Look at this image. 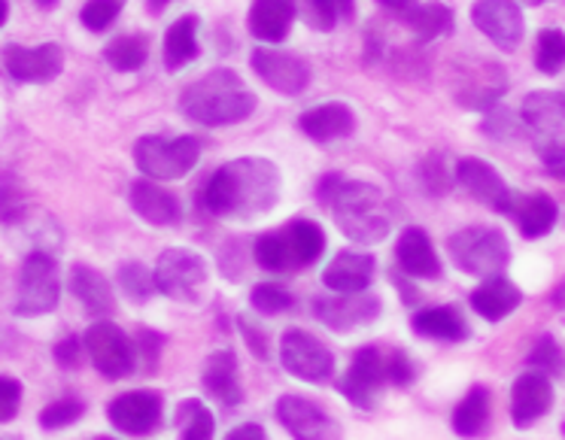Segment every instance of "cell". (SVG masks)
I'll return each mask as SVG.
<instances>
[{
	"label": "cell",
	"mask_w": 565,
	"mask_h": 440,
	"mask_svg": "<svg viewBox=\"0 0 565 440\" xmlns=\"http://www.w3.org/2000/svg\"><path fill=\"white\" fill-rule=\"evenodd\" d=\"M563 434H565V422H563Z\"/></svg>",
	"instance_id": "57"
},
{
	"label": "cell",
	"mask_w": 565,
	"mask_h": 440,
	"mask_svg": "<svg viewBox=\"0 0 565 440\" xmlns=\"http://www.w3.org/2000/svg\"><path fill=\"white\" fill-rule=\"evenodd\" d=\"M177 426H180V440H213V414L198 398L180 404L177 410Z\"/></svg>",
	"instance_id": "37"
},
{
	"label": "cell",
	"mask_w": 565,
	"mask_h": 440,
	"mask_svg": "<svg viewBox=\"0 0 565 440\" xmlns=\"http://www.w3.org/2000/svg\"><path fill=\"white\" fill-rule=\"evenodd\" d=\"M198 58V15L177 19L164 34V64L168 71H180Z\"/></svg>",
	"instance_id": "32"
},
{
	"label": "cell",
	"mask_w": 565,
	"mask_h": 440,
	"mask_svg": "<svg viewBox=\"0 0 565 440\" xmlns=\"http://www.w3.org/2000/svg\"><path fill=\"white\" fill-rule=\"evenodd\" d=\"M147 55H149L147 37H137V34L113 40L110 46H107V52H104L107 64L116 67V71H122V74L140 71V67L147 64Z\"/></svg>",
	"instance_id": "36"
},
{
	"label": "cell",
	"mask_w": 565,
	"mask_h": 440,
	"mask_svg": "<svg viewBox=\"0 0 565 440\" xmlns=\"http://www.w3.org/2000/svg\"><path fill=\"white\" fill-rule=\"evenodd\" d=\"M7 15H10V3H7V0H0V25L7 22Z\"/></svg>",
	"instance_id": "53"
},
{
	"label": "cell",
	"mask_w": 565,
	"mask_h": 440,
	"mask_svg": "<svg viewBox=\"0 0 565 440\" xmlns=\"http://www.w3.org/2000/svg\"><path fill=\"white\" fill-rule=\"evenodd\" d=\"M107 416H110V422L122 434L143 438V434H149L152 428L159 426L161 398L152 395V391H125L116 401H110Z\"/></svg>",
	"instance_id": "20"
},
{
	"label": "cell",
	"mask_w": 565,
	"mask_h": 440,
	"mask_svg": "<svg viewBox=\"0 0 565 440\" xmlns=\"http://www.w3.org/2000/svg\"><path fill=\"white\" fill-rule=\"evenodd\" d=\"M296 22V0H253L249 31L262 43H282Z\"/></svg>",
	"instance_id": "24"
},
{
	"label": "cell",
	"mask_w": 565,
	"mask_h": 440,
	"mask_svg": "<svg viewBox=\"0 0 565 440\" xmlns=\"http://www.w3.org/2000/svg\"><path fill=\"white\" fill-rule=\"evenodd\" d=\"M62 298V280H58V265L50 253H31L19 273V298H15V313L19 316H43L58 307Z\"/></svg>",
	"instance_id": "7"
},
{
	"label": "cell",
	"mask_w": 565,
	"mask_h": 440,
	"mask_svg": "<svg viewBox=\"0 0 565 440\" xmlns=\"http://www.w3.org/2000/svg\"><path fill=\"white\" fill-rule=\"evenodd\" d=\"M180 110L192 122L222 128V125L244 122L256 110V95L244 86V79L234 71H210L198 83L185 88L180 98Z\"/></svg>",
	"instance_id": "2"
},
{
	"label": "cell",
	"mask_w": 565,
	"mask_h": 440,
	"mask_svg": "<svg viewBox=\"0 0 565 440\" xmlns=\"http://www.w3.org/2000/svg\"><path fill=\"white\" fill-rule=\"evenodd\" d=\"M338 228L353 240V244H381L393 228V213L377 185L356 183V180H338L334 192L329 195Z\"/></svg>",
	"instance_id": "3"
},
{
	"label": "cell",
	"mask_w": 565,
	"mask_h": 440,
	"mask_svg": "<svg viewBox=\"0 0 565 440\" xmlns=\"http://www.w3.org/2000/svg\"><path fill=\"white\" fill-rule=\"evenodd\" d=\"M256 261L268 270H296V256L286 237V228L280 232L262 234L256 240Z\"/></svg>",
	"instance_id": "35"
},
{
	"label": "cell",
	"mask_w": 565,
	"mask_h": 440,
	"mask_svg": "<svg viewBox=\"0 0 565 440\" xmlns=\"http://www.w3.org/2000/svg\"><path fill=\"white\" fill-rule=\"evenodd\" d=\"M156 289L173 301H198L207 282V261L192 249H164L156 261Z\"/></svg>",
	"instance_id": "8"
},
{
	"label": "cell",
	"mask_w": 565,
	"mask_h": 440,
	"mask_svg": "<svg viewBox=\"0 0 565 440\" xmlns=\"http://www.w3.org/2000/svg\"><path fill=\"white\" fill-rule=\"evenodd\" d=\"M201 159L195 137H140L135 143V161L149 180H183Z\"/></svg>",
	"instance_id": "6"
},
{
	"label": "cell",
	"mask_w": 565,
	"mask_h": 440,
	"mask_svg": "<svg viewBox=\"0 0 565 440\" xmlns=\"http://www.w3.org/2000/svg\"><path fill=\"white\" fill-rule=\"evenodd\" d=\"M122 7L125 0H88L86 7H83V13H79V19H83V25L88 31L100 34V31H107L116 22V15L122 13Z\"/></svg>",
	"instance_id": "43"
},
{
	"label": "cell",
	"mask_w": 565,
	"mask_h": 440,
	"mask_svg": "<svg viewBox=\"0 0 565 440\" xmlns=\"http://www.w3.org/2000/svg\"><path fill=\"white\" fill-rule=\"evenodd\" d=\"M456 180L466 189L468 195L480 201L483 207L495 210V213H508L511 201H514V192L508 189L499 171L492 168L490 161L483 159H462L456 164Z\"/></svg>",
	"instance_id": "17"
},
{
	"label": "cell",
	"mask_w": 565,
	"mask_h": 440,
	"mask_svg": "<svg viewBox=\"0 0 565 440\" xmlns=\"http://www.w3.org/2000/svg\"><path fill=\"white\" fill-rule=\"evenodd\" d=\"M168 3H173V0H149V10H152V13H161Z\"/></svg>",
	"instance_id": "52"
},
{
	"label": "cell",
	"mask_w": 565,
	"mask_h": 440,
	"mask_svg": "<svg viewBox=\"0 0 565 440\" xmlns=\"http://www.w3.org/2000/svg\"><path fill=\"white\" fill-rule=\"evenodd\" d=\"M40 7H46V10H50V7H55V3H58V0H38Z\"/></svg>",
	"instance_id": "54"
},
{
	"label": "cell",
	"mask_w": 565,
	"mask_h": 440,
	"mask_svg": "<svg viewBox=\"0 0 565 440\" xmlns=\"http://www.w3.org/2000/svg\"><path fill=\"white\" fill-rule=\"evenodd\" d=\"M3 64L15 83H31L43 86L62 74L64 50L58 43H43V46H7Z\"/></svg>",
	"instance_id": "16"
},
{
	"label": "cell",
	"mask_w": 565,
	"mask_h": 440,
	"mask_svg": "<svg viewBox=\"0 0 565 440\" xmlns=\"http://www.w3.org/2000/svg\"><path fill=\"white\" fill-rule=\"evenodd\" d=\"M86 350L92 355V365L98 367L107 379H122L135 371V350L131 341L125 337L119 325L107 319L92 322L86 331Z\"/></svg>",
	"instance_id": "11"
},
{
	"label": "cell",
	"mask_w": 565,
	"mask_h": 440,
	"mask_svg": "<svg viewBox=\"0 0 565 440\" xmlns=\"http://www.w3.org/2000/svg\"><path fill=\"white\" fill-rule=\"evenodd\" d=\"M353 15V0H308V19L317 31H332L341 19Z\"/></svg>",
	"instance_id": "40"
},
{
	"label": "cell",
	"mask_w": 565,
	"mask_h": 440,
	"mask_svg": "<svg viewBox=\"0 0 565 440\" xmlns=\"http://www.w3.org/2000/svg\"><path fill=\"white\" fill-rule=\"evenodd\" d=\"M22 404V383L13 377H0V422H10Z\"/></svg>",
	"instance_id": "45"
},
{
	"label": "cell",
	"mask_w": 565,
	"mask_h": 440,
	"mask_svg": "<svg viewBox=\"0 0 565 440\" xmlns=\"http://www.w3.org/2000/svg\"><path fill=\"white\" fill-rule=\"evenodd\" d=\"M381 7H386V10H393V13L405 15L407 10H414L417 7V0H377Z\"/></svg>",
	"instance_id": "51"
},
{
	"label": "cell",
	"mask_w": 565,
	"mask_h": 440,
	"mask_svg": "<svg viewBox=\"0 0 565 440\" xmlns=\"http://www.w3.org/2000/svg\"><path fill=\"white\" fill-rule=\"evenodd\" d=\"M508 216H514L516 228H520L523 237L535 240V237H544V234L553 232V225L559 219V207L544 192H532V195H516L514 192Z\"/></svg>",
	"instance_id": "23"
},
{
	"label": "cell",
	"mask_w": 565,
	"mask_h": 440,
	"mask_svg": "<svg viewBox=\"0 0 565 440\" xmlns=\"http://www.w3.org/2000/svg\"><path fill=\"white\" fill-rule=\"evenodd\" d=\"M253 71L256 76L280 95H301L310 83V67L296 55L277 50L253 52Z\"/></svg>",
	"instance_id": "18"
},
{
	"label": "cell",
	"mask_w": 565,
	"mask_h": 440,
	"mask_svg": "<svg viewBox=\"0 0 565 440\" xmlns=\"http://www.w3.org/2000/svg\"><path fill=\"white\" fill-rule=\"evenodd\" d=\"M286 237H289L292 256H296V268L313 265L326 249V234L317 222L310 219H296L292 225H286Z\"/></svg>",
	"instance_id": "34"
},
{
	"label": "cell",
	"mask_w": 565,
	"mask_h": 440,
	"mask_svg": "<svg viewBox=\"0 0 565 440\" xmlns=\"http://www.w3.org/2000/svg\"><path fill=\"white\" fill-rule=\"evenodd\" d=\"M454 79V95L466 110H492L508 88V76H504L502 67L495 62H487V58L459 62Z\"/></svg>",
	"instance_id": "9"
},
{
	"label": "cell",
	"mask_w": 565,
	"mask_h": 440,
	"mask_svg": "<svg viewBox=\"0 0 565 440\" xmlns=\"http://www.w3.org/2000/svg\"><path fill=\"white\" fill-rule=\"evenodd\" d=\"M225 440H268V434H265V428L256 426V422H246V426L232 428Z\"/></svg>",
	"instance_id": "49"
},
{
	"label": "cell",
	"mask_w": 565,
	"mask_h": 440,
	"mask_svg": "<svg viewBox=\"0 0 565 440\" xmlns=\"http://www.w3.org/2000/svg\"><path fill=\"white\" fill-rule=\"evenodd\" d=\"M119 286H122V292L135 301V304H147L152 292H156V280H152V273H149L143 265H137V261H128L119 268Z\"/></svg>",
	"instance_id": "39"
},
{
	"label": "cell",
	"mask_w": 565,
	"mask_h": 440,
	"mask_svg": "<svg viewBox=\"0 0 565 440\" xmlns=\"http://www.w3.org/2000/svg\"><path fill=\"white\" fill-rule=\"evenodd\" d=\"M244 331H246V343H249V350L258 355V358H268V343H265V337H258L256 331L249 329L244 322Z\"/></svg>",
	"instance_id": "50"
},
{
	"label": "cell",
	"mask_w": 565,
	"mask_h": 440,
	"mask_svg": "<svg viewBox=\"0 0 565 440\" xmlns=\"http://www.w3.org/2000/svg\"><path fill=\"white\" fill-rule=\"evenodd\" d=\"M313 313L326 329L332 331H353L362 325H371L381 316V301L377 294L359 292V294H320L313 298Z\"/></svg>",
	"instance_id": "13"
},
{
	"label": "cell",
	"mask_w": 565,
	"mask_h": 440,
	"mask_svg": "<svg viewBox=\"0 0 565 440\" xmlns=\"http://www.w3.org/2000/svg\"><path fill=\"white\" fill-rule=\"evenodd\" d=\"M301 131L320 143L329 140H341L356 131V116L347 104H322L317 110H310L301 116Z\"/></svg>",
	"instance_id": "28"
},
{
	"label": "cell",
	"mask_w": 565,
	"mask_h": 440,
	"mask_svg": "<svg viewBox=\"0 0 565 440\" xmlns=\"http://www.w3.org/2000/svg\"><path fill=\"white\" fill-rule=\"evenodd\" d=\"M523 128L532 147L544 161V171L565 161V95L559 92H532L523 100Z\"/></svg>",
	"instance_id": "4"
},
{
	"label": "cell",
	"mask_w": 565,
	"mask_h": 440,
	"mask_svg": "<svg viewBox=\"0 0 565 440\" xmlns=\"http://www.w3.org/2000/svg\"><path fill=\"white\" fill-rule=\"evenodd\" d=\"M249 304L256 313H265V316H277V313H286L292 307V294L286 292L277 282H262L249 294Z\"/></svg>",
	"instance_id": "41"
},
{
	"label": "cell",
	"mask_w": 565,
	"mask_h": 440,
	"mask_svg": "<svg viewBox=\"0 0 565 440\" xmlns=\"http://www.w3.org/2000/svg\"><path fill=\"white\" fill-rule=\"evenodd\" d=\"M520 304H523V292L511 280H504V277H487V282H480L478 289L471 292V307L487 322H502Z\"/></svg>",
	"instance_id": "26"
},
{
	"label": "cell",
	"mask_w": 565,
	"mask_h": 440,
	"mask_svg": "<svg viewBox=\"0 0 565 440\" xmlns=\"http://www.w3.org/2000/svg\"><path fill=\"white\" fill-rule=\"evenodd\" d=\"M204 389L225 407L241 404L244 391H241V379H237V358L228 350H220L207 358L204 367Z\"/></svg>",
	"instance_id": "30"
},
{
	"label": "cell",
	"mask_w": 565,
	"mask_h": 440,
	"mask_svg": "<svg viewBox=\"0 0 565 440\" xmlns=\"http://www.w3.org/2000/svg\"><path fill=\"white\" fill-rule=\"evenodd\" d=\"M131 207L143 222L164 228V225H177L180 222V201L164 192L161 185L149 183V180H137L131 185Z\"/></svg>",
	"instance_id": "25"
},
{
	"label": "cell",
	"mask_w": 565,
	"mask_h": 440,
	"mask_svg": "<svg viewBox=\"0 0 565 440\" xmlns=\"http://www.w3.org/2000/svg\"><path fill=\"white\" fill-rule=\"evenodd\" d=\"M395 258L411 277H419V280H438L441 277V258H438L429 234L423 228H405L402 232L398 244H395Z\"/></svg>",
	"instance_id": "22"
},
{
	"label": "cell",
	"mask_w": 565,
	"mask_h": 440,
	"mask_svg": "<svg viewBox=\"0 0 565 440\" xmlns=\"http://www.w3.org/2000/svg\"><path fill=\"white\" fill-rule=\"evenodd\" d=\"M71 292L76 294V301L86 307L92 316H110L116 310V298L107 277L100 270L88 268V265H74L71 270Z\"/></svg>",
	"instance_id": "27"
},
{
	"label": "cell",
	"mask_w": 565,
	"mask_h": 440,
	"mask_svg": "<svg viewBox=\"0 0 565 440\" xmlns=\"http://www.w3.org/2000/svg\"><path fill=\"white\" fill-rule=\"evenodd\" d=\"M490 422V389L471 386L454 410V431L459 438H478Z\"/></svg>",
	"instance_id": "33"
},
{
	"label": "cell",
	"mask_w": 565,
	"mask_h": 440,
	"mask_svg": "<svg viewBox=\"0 0 565 440\" xmlns=\"http://www.w3.org/2000/svg\"><path fill=\"white\" fill-rule=\"evenodd\" d=\"M204 207L213 216L249 222L268 213L280 197V171L268 159H237L222 164L204 185Z\"/></svg>",
	"instance_id": "1"
},
{
	"label": "cell",
	"mask_w": 565,
	"mask_h": 440,
	"mask_svg": "<svg viewBox=\"0 0 565 440\" xmlns=\"http://www.w3.org/2000/svg\"><path fill=\"white\" fill-rule=\"evenodd\" d=\"M405 25L419 43H431V40L444 37L454 31V10L447 3L429 0V3H417L414 10L405 13Z\"/></svg>",
	"instance_id": "31"
},
{
	"label": "cell",
	"mask_w": 565,
	"mask_h": 440,
	"mask_svg": "<svg viewBox=\"0 0 565 440\" xmlns=\"http://www.w3.org/2000/svg\"><path fill=\"white\" fill-rule=\"evenodd\" d=\"M0 440H19V438H0Z\"/></svg>",
	"instance_id": "55"
},
{
	"label": "cell",
	"mask_w": 565,
	"mask_h": 440,
	"mask_svg": "<svg viewBox=\"0 0 565 440\" xmlns=\"http://www.w3.org/2000/svg\"><path fill=\"white\" fill-rule=\"evenodd\" d=\"M411 325H414L419 337H431V341L459 343L471 334L466 316L456 307H429V310H419Z\"/></svg>",
	"instance_id": "29"
},
{
	"label": "cell",
	"mask_w": 565,
	"mask_h": 440,
	"mask_svg": "<svg viewBox=\"0 0 565 440\" xmlns=\"http://www.w3.org/2000/svg\"><path fill=\"white\" fill-rule=\"evenodd\" d=\"M277 419L280 426L296 440H341L344 431L332 416L322 410L320 404L298 398V395H282L277 401Z\"/></svg>",
	"instance_id": "14"
},
{
	"label": "cell",
	"mask_w": 565,
	"mask_h": 440,
	"mask_svg": "<svg viewBox=\"0 0 565 440\" xmlns=\"http://www.w3.org/2000/svg\"><path fill=\"white\" fill-rule=\"evenodd\" d=\"M280 362L292 377L305 379V383H326L334 374L332 350L320 337H313L310 331L301 329H292L282 334Z\"/></svg>",
	"instance_id": "10"
},
{
	"label": "cell",
	"mask_w": 565,
	"mask_h": 440,
	"mask_svg": "<svg viewBox=\"0 0 565 440\" xmlns=\"http://www.w3.org/2000/svg\"><path fill=\"white\" fill-rule=\"evenodd\" d=\"M535 67L541 74L556 76L565 67V34L559 28H544L535 43Z\"/></svg>",
	"instance_id": "38"
},
{
	"label": "cell",
	"mask_w": 565,
	"mask_h": 440,
	"mask_svg": "<svg viewBox=\"0 0 565 440\" xmlns=\"http://www.w3.org/2000/svg\"><path fill=\"white\" fill-rule=\"evenodd\" d=\"M529 367L532 371H541V374H563L565 371V355L559 350V343L553 341L551 334H544L539 343H535V350L529 353Z\"/></svg>",
	"instance_id": "42"
},
{
	"label": "cell",
	"mask_w": 565,
	"mask_h": 440,
	"mask_svg": "<svg viewBox=\"0 0 565 440\" xmlns=\"http://www.w3.org/2000/svg\"><path fill=\"white\" fill-rule=\"evenodd\" d=\"M95 440H113V438H95Z\"/></svg>",
	"instance_id": "56"
},
{
	"label": "cell",
	"mask_w": 565,
	"mask_h": 440,
	"mask_svg": "<svg viewBox=\"0 0 565 440\" xmlns=\"http://www.w3.org/2000/svg\"><path fill=\"white\" fill-rule=\"evenodd\" d=\"M55 362L62 367L79 365V341H76V337H64V341L55 346Z\"/></svg>",
	"instance_id": "48"
},
{
	"label": "cell",
	"mask_w": 565,
	"mask_h": 440,
	"mask_svg": "<svg viewBox=\"0 0 565 440\" xmlns=\"http://www.w3.org/2000/svg\"><path fill=\"white\" fill-rule=\"evenodd\" d=\"M83 414H86V407H83V404L74 401V398H64V401L50 404V407L40 414V426L50 428V431H55V428H67V426H74V422H79Z\"/></svg>",
	"instance_id": "44"
},
{
	"label": "cell",
	"mask_w": 565,
	"mask_h": 440,
	"mask_svg": "<svg viewBox=\"0 0 565 440\" xmlns=\"http://www.w3.org/2000/svg\"><path fill=\"white\" fill-rule=\"evenodd\" d=\"M371 280H374V258L369 253H338L329 261V268L322 270V282L329 292L338 294H359L369 292Z\"/></svg>",
	"instance_id": "21"
},
{
	"label": "cell",
	"mask_w": 565,
	"mask_h": 440,
	"mask_svg": "<svg viewBox=\"0 0 565 440\" xmlns=\"http://www.w3.org/2000/svg\"><path fill=\"white\" fill-rule=\"evenodd\" d=\"M502 128H504V137H516V125L511 122V112L508 110L492 112L490 119H487V125H483V131L492 137H502Z\"/></svg>",
	"instance_id": "47"
},
{
	"label": "cell",
	"mask_w": 565,
	"mask_h": 440,
	"mask_svg": "<svg viewBox=\"0 0 565 440\" xmlns=\"http://www.w3.org/2000/svg\"><path fill=\"white\" fill-rule=\"evenodd\" d=\"M450 256L456 268L471 277H499L511 261V246L499 228L492 225H471L450 237Z\"/></svg>",
	"instance_id": "5"
},
{
	"label": "cell",
	"mask_w": 565,
	"mask_h": 440,
	"mask_svg": "<svg viewBox=\"0 0 565 440\" xmlns=\"http://www.w3.org/2000/svg\"><path fill=\"white\" fill-rule=\"evenodd\" d=\"M553 386L547 374L541 371H526L514 379L511 389V422L516 428H532L539 419L551 414Z\"/></svg>",
	"instance_id": "19"
},
{
	"label": "cell",
	"mask_w": 565,
	"mask_h": 440,
	"mask_svg": "<svg viewBox=\"0 0 565 440\" xmlns=\"http://www.w3.org/2000/svg\"><path fill=\"white\" fill-rule=\"evenodd\" d=\"M411 379H414V362L402 350H393L390 353V383L393 386H407Z\"/></svg>",
	"instance_id": "46"
},
{
	"label": "cell",
	"mask_w": 565,
	"mask_h": 440,
	"mask_svg": "<svg viewBox=\"0 0 565 440\" xmlns=\"http://www.w3.org/2000/svg\"><path fill=\"white\" fill-rule=\"evenodd\" d=\"M471 22L478 25L483 37H490L504 52H514L526 31L523 10L516 0H475Z\"/></svg>",
	"instance_id": "12"
},
{
	"label": "cell",
	"mask_w": 565,
	"mask_h": 440,
	"mask_svg": "<svg viewBox=\"0 0 565 440\" xmlns=\"http://www.w3.org/2000/svg\"><path fill=\"white\" fill-rule=\"evenodd\" d=\"M383 383H390V353H381L377 346H365L353 355V365L341 379V391L356 407L371 410L374 407V395L381 391Z\"/></svg>",
	"instance_id": "15"
}]
</instances>
